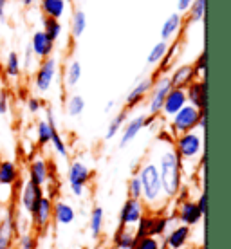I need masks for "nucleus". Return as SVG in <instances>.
I'll return each mask as SVG.
<instances>
[{
	"instance_id": "a19ab883",
	"label": "nucleus",
	"mask_w": 231,
	"mask_h": 249,
	"mask_svg": "<svg viewBox=\"0 0 231 249\" xmlns=\"http://www.w3.org/2000/svg\"><path fill=\"white\" fill-rule=\"evenodd\" d=\"M141 182H139V177L138 175H134L130 181H128V197L130 199H141Z\"/></svg>"
},
{
	"instance_id": "72a5a7b5",
	"label": "nucleus",
	"mask_w": 231,
	"mask_h": 249,
	"mask_svg": "<svg viewBox=\"0 0 231 249\" xmlns=\"http://www.w3.org/2000/svg\"><path fill=\"white\" fill-rule=\"evenodd\" d=\"M22 71V60L17 53H9L6 60V74L9 78H18Z\"/></svg>"
},
{
	"instance_id": "dca6fc26",
	"label": "nucleus",
	"mask_w": 231,
	"mask_h": 249,
	"mask_svg": "<svg viewBox=\"0 0 231 249\" xmlns=\"http://www.w3.org/2000/svg\"><path fill=\"white\" fill-rule=\"evenodd\" d=\"M45 114H47L45 121H47L49 126H51V144H53V148H54V152H56L60 157H67L69 156V152H67V144H65V141H63L62 136H60V132H58L54 110H53V108H47Z\"/></svg>"
},
{
	"instance_id": "8fccbe9b",
	"label": "nucleus",
	"mask_w": 231,
	"mask_h": 249,
	"mask_svg": "<svg viewBox=\"0 0 231 249\" xmlns=\"http://www.w3.org/2000/svg\"><path fill=\"white\" fill-rule=\"evenodd\" d=\"M6 6L7 0H0V18H4V15H6Z\"/></svg>"
},
{
	"instance_id": "9d476101",
	"label": "nucleus",
	"mask_w": 231,
	"mask_h": 249,
	"mask_svg": "<svg viewBox=\"0 0 231 249\" xmlns=\"http://www.w3.org/2000/svg\"><path fill=\"white\" fill-rule=\"evenodd\" d=\"M192 238V226L179 224L166 231V235L161 238L166 249H184Z\"/></svg>"
},
{
	"instance_id": "ddd939ff",
	"label": "nucleus",
	"mask_w": 231,
	"mask_h": 249,
	"mask_svg": "<svg viewBox=\"0 0 231 249\" xmlns=\"http://www.w3.org/2000/svg\"><path fill=\"white\" fill-rule=\"evenodd\" d=\"M33 224L36 226L38 230H45L49 222L53 220V200L51 197H42L38 200V204L35 206V210L31 212Z\"/></svg>"
},
{
	"instance_id": "4be33fe9",
	"label": "nucleus",
	"mask_w": 231,
	"mask_h": 249,
	"mask_svg": "<svg viewBox=\"0 0 231 249\" xmlns=\"http://www.w3.org/2000/svg\"><path fill=\"white\" fill-rule=\"evenodd\" d=\"M170 78V83H172V87H179V89H186L188 83H192L195 80V72H194V67L192 65H181V67H177L168 76Z\"/></svg>"
},
{
	"instance_id": "37998d69",
	"label": "nucleus",
	"mask_w": 231,
	"mask_h": 249,
	"mask_svg": "<svg viewBox=\"0 0 231 249\" xmlns=\"http://www.w3.org/2000/svg\"><path fill=\"white\" fill-rule=\"evenodd\" d=\"M9 112V98L6 90H0V116H6Z\"/></svg>"
},
{
	"instance_id": "58836bf2",
	"label": "nucleus",
	"mask_w": 231,
	"mask_h": 249,
	"mask_svg": "<svg viewBox=\"0 0 231 249\" xmlns=\"http://www.w3.org/2000/svg\"><path fill=\"white\" fill-rule=\"evenodd\" d=\"M134 249H161V244H159V238L157 237L148 235V237L138 238Z\"/></svg>"
},
{
	"instance_id": "393cba45",
	"label": "nucleus",
	"mask_w": 231,
	"mask_h": 249,
	"mask_svg": "<svg viewBox=\"0 0 231 249\" xmlns=\"http://www.w3.org/2000/svg\"><path fill=\"white\" fill-rule=\"evenodd\" d=\"M182 25V18L179 13H172L168 18L164 20V24L161 27V38L164 42H168L170 38H174Z\"/></svg>"
},
{
	"instance_id": "7ed1b4c3",
	"label": "nucleus",
	"mask_w": 231,
	"mask_h": 249,
	"mask_svg": "<svg viewBox=\"0 0 231 249\" xmlns=\"http://www.w3.org/2000/svg\"><path fill=\"white\" fill-rule=\"evenodd\" d=\"M174 150L181 157V161H195L202 154V137L194 130L179 134Z\"/></svg>"
},
{
	"instance_id": "20e7f679",
	"label": "nucleus",
	"mask_w": 231,
	"mask_h": 249,
	"mask_svg": "<svg viewBox=\"0 0 231 249\" xmlns=\"http://www.w3.org/2000/svg\"><path fill=\"white\" fill-rule=\"evenodd\" d=\"M202 110L195 108L194 105H186L182 107L179 112H175L172 116V124H170V130L172 134L179 136V134H184V132H192L197 128V123H199V118Z\"/></svg>"
},
{
	"instance_id": "6ab92c4d",
	"label": "nucleus",
	"mask_w": 231,
	"mask_h": 249,
	"mask_svg": "<svg viewBox=\"0 0 231 249\" xmlns=\"http://www.w3.org/2000/svg\"><path fill=\"white\" fill-rule=\"evenodd\" d=\"M15 231H17V222H15L13 210H9L6 217L0 220V249H11Z\"/></svg>"
},
{
	"instance_id": "603ef678",
	"label": "nucleus",
	"mask_w": 231,
	"mask_h": 249,
	"mask_svg": "<svg viewBox=\"0 0 231 249\" xmlns=\"http://www.w3.org/2000/svg\"><path fill=\"white\" fill-rule=\"evenodd\" d=\"M33 2H35V0H22V4H24V6H33Z\"/></svg>"
},
{
	"instance_id": "4c0bfd02",
	"label": "nucleus",
	"mask_w": 231,
	"mask_h": 249,
	"mask_svg": "<svg viewBox=\"0 0 231 249\" xmlns=\"http://www.w3.org/2000/svg\"><path fill=\"white\" fill-rule=\"evenodd\" d=\"M206 13V0H194L190 6V20L192 22H200Z\"/></svg>"
},
{
	"instance_id": "9b49d317",
	"label": "nucleus",
	"mask_w": 231,
	"mask_h": 249,
	"mask_svg": "<svg viewBox=\"0 0 231 249\" xmlns=\"http://www.w3.org/2000/svg\"><path fill=\"white\" fill-rule=\"evenodd\" d=\"M186 103H188L186 90H184V89H179V87H172L168 90V94H166V98H164L161 114L162 116H166V118H172V116H174L175 112H179Z\"/></svg>"
},
{
	"instance_id": "7c9ffc66",
	"label": "nucleus",
	"mask_w": 231,
	"mask_h": 249,
	"mask_svg": "<svg viewBox=\"0 0 231 249\" xmlns=\"http://www.w3.org/2000/svg\"><path fill=\"white\" fill-rule=\"evenodd\" d=\"M83 110H85V100H83V96H80V94L69 96V100H67V114H69L71 118L81 116Z\"/></svg>"
},
{
	"instance_id": "cd10ccee",
	"label": "nucleus",
	"mask_w": 231,
	"mask_h": 249,
	"mask_svg": "<svg viewBox=\"0 0 231 249\" xmlns=\"http://www.w3.org/2000/svg\"><path fill=\"white\" fill-rule=\"evenodd\" d=\"M126 119H128V110H121V112L116 116V118H112V121L108 123V126H107V132H105V139H114V137L118 136L119 132H121V128H123V124L126 123Z\"/></svg>"
},
{
	"instance_id": "1a4fd4ad",
	"label": "nucleus",
	"mask_w": 231,
	"mask_h": 249,
	"mask_svg": "<svg viewBox=\"0 0 231 249\" xmlns=\"http://www.w3.org/2000/svg\"><path fill=\"white\" fill-rule=\"evenodd\" d=\"M54 76H56V60L51 56L45 58L44 62L40 63L36 76H35V87L38 92H47L54 81Z\"/></svg>"
},
{
	"instance_id": "423d86ee",
	"label": "nucleus",
	"mask_w": 231,
	"mask_h": 249,
	"mask_svg": "<svg viewBox=\"0 0 231 249\" xmlns=\"http://www.w3.org/2000/svg\"><path fill=\"white\" fill-rule=\"evenodd\" d=\"M172 89V83H170L168 76H159L154 80V85H152L150 90V100H148V114L150 116H159L162 108V103H164V98L168 90Z\"/></svg>"
},
{
	"instance_id": "f257e3e1",
	"label": "nucleus",
	"mask_w": 231,
	"mask_h": 249,
	"mask_svg": "<svg viewBox=\"0 0 231 249\" xmlns=\"http://www.w3.org/2000/svg\"><path fill=\"white\" fill-rule=\"evenodd\" d=\"M159 177H161L162 193L166 199H175L182 186V161L174 148L164 150L159 157Z\"/></svg>"
},
{
	"instance_id": "aec40b11",
	"label": "nucleus",
	"mask_w": 231,
	"mask_h": 249,
	"mask_svg": "<svg viewBox=\"0 0 231 249\" xmlns=\"http://www.w3.org/2000/svg\"><path fill=\"white\" fill-rule=\"evenodd\" d=\"M53 218L56 220V224L60 226H69L74 222L76 212L74 208L63 200H58V202H53Z\"/></svg>"
},
{
	"instance_id": "a18cd8bd",
	"label": "nucleus",
	"mask_w": 231,
	"mask_h": 249,
	"mask_svg": "<svg viewBox=\"0 0 231 249\" xmlns=\"http://www.w3.org/2000/svg\"><path fill=\"white\" fill-rule=\"evenodd\" d=\"M195 204H197V208L200 210V213L204 215V213H206V210H208V195H206V193H204V192L200 193L199 199H197V202H195Z\"/></svg>"
},
{
	"instance_id": "bb28decb",
	"label": "nucleus",
	"mask_w": 231,
	"mask_h": 249,
	"mask_svg": "<svg viewBox=\"0 0 231 249\" xmlns=\"http://www.w3.org/2000/svg\"><path fill=\"white\" fill-rule=\"evenodd\" d=\"M42 11L49 18L60 20L65 13V0H42Z\"/></svg>"
},
{
	"instance_id": "79ce46f5",
	"label": "nucleus",
	"mask_w": 231,
	"mask_h": 249,
	"mask_svg": "<svg viewBox=\"0 0 231 249\" xmlns=\"http://www.w3.org/2000/svg\"><path fill=\"white\" fill-rule=\"evenodd\" d=\"M192 67H194L195 78L204 80V71H206V54H204V53H202V54H199V58L195 60V63L192 65Z\"/></svg>"
},
{
	"instance_id": "39448f33",
	"label": "nucleus",
	"mask_w": 231,
	"mask_h": 249,
	"mask_svg": "<svg viewBox=\"0 0 231 249\" xmlns=\"http://www.w3.org/2000/svg\"><path fill=\"white\" fill-rule=\"evenodd\" d=\"M92 179V170L89 168L85 162L81 161H72L69 164V170H67V181H69V188L72 195L76 197H81L87 184Z\"/></svg>"
},
{
	"instance_id": "ea45409f",
	"label": "nucleus",
	"mask_w": 231,
	"mask_h": 249,
	"mask_svg": "<svg viewBox=\"0 0 231 249\" xmlns=\"http://www.w3.org/2000/svg\"><path fill=\"white\" fill-rule=\"evenodd\" d=\"M36 237L31 233H22L18 237V249H36Z\"/></svg>"
},
{
	"instance_id": "f704fd0d",
	"label": "nucleus",
	"mask_w": 231,
	"mask_h": 249,
	"mask_svg": "<svg viewBox=\"0 0 231 249\" xmlns=\"http://www.w3.org/2000/svg\"><path fill=\"white\" fill-rule=\"evenodd\" d=\"M44 33L53 40V42H56L58 38H60V35H62V24H60V20L45 17L44 18Z\"/></svg>"
},
{
	"instance_id": "c03bdc74",
	"label": "nucleus",
	"mask_w": 231,
	"mask_h": 249,
	"mask_svg": "<svg viewBox=\"0 0 231 249\" xmlns=\"http://www.w3.org/2000/svg\"><path fill=\"white\" fill-rule=\"evenodd\" d=\"M40 108H42V101L38 100V98H29L27 100V110L31 114L40 112Z\"/></svg>"
},
{
	"instance_id": "f8f14e48",
	"label": "nucleus",
	"mask_w": 231,
	"mask_h": 249,
	"mask_svg": "<svg viewBox=\"0 0 231 249\" xmlns=\"http://www.w3.org/2000/svg\"><path fill=\"white\" fill-rule=\"evenodd\" d=\"M186 100L190 105H194L199 110H206V83L200 78H195L192 83L186 85Z\"/></svg>"
},
{
	"instance_id": "412c9836",
	"label": "nucleus",
	"mask_w": 231,
	"mask_h": 249,
	"mask_svg": "<svg viewBox=\"0 0 231 249\" xmlns=\"http://www.w3.org/2000/svg\"><path fill=\"white\" fill-rule=\"evenodd\" d=\"M49 164L44 159H35L29 164V181H33L38 186H44L49 181Z\"/></svg>"
},
{
	"instance_id": "5701e85b",
	"label": "nucleus",
	"mask_w": 231,
	"mask_h": 249,
	"mask_svg": "<svg viewBox=\"0 0 231 249\" xmlns=\"http://www.w3.org/2000/svg\"><path fill=\"white\" fill-rule=\"evenodd\" d=\"M136 240H138L136 233L130 228H123V226H119L112 237V244L116 249H134Z\"/></svg>"
},
{
	"instance_id": "a211bd4d",
	"label": "nucleus",
	"mask_w": 231,
	"mask_h": 249,
	"mask_svg": "<svg viewBox=\"0 0 231 249\" xmlns=\"http://www.w3.org/2000/svg\"><path fill=\"white\" fill-rule=\"evenodd\" d=\"M31 49H33V54L36 58H49L51 53L54 51V42L51 40L44 31H36L33 35V40H31Z\"/></svg>"
},
{
	"instance_id": "2f4dec72",
	"label": "nucleus",
	"mask_w": 231,
	"mask_h": 249,
	"mask_svg": "<svg viewBox=\"0 0 231 249\" xmlns=\"http://www.w3.org/2000/svg\"><path fill=\"white\" fill-rule=\"evenodd\" d=\"M71 29H72V35H74L76 38H80L81 35H83V31L87 29V17H85V13L81 11V9L74 11V15H72Z\"/></svg>"
},
{
	"instance_id": "c9c22d12",
	"label": "nucleus",
	"mask_w": 231,
	"mask_h": 249,
	"mask_svg": "<svg viewBox=\"0 0 231 249\" xmlns=\"http://www.w3.org/2000/svg\"><path fill=\"white\" fill-rule=\"evenodd\" d=\"M152 222H154V215H146L144 213L143 217L138 220V224H136V238H143V237H148L150 235V228H152Z\"/></svg>"
},
{
	"instance_id": "a878e982",
	"label": "nucleus",
	"mask_w": 231,
	"mask_h": 249,
	"mask_svg": "<svg viewBox=\"0 0 231 249\" xmlns=\"http://www.w3.org/2000/svg\"><path fill=\"white\" fill-rule=\"evenodd\" d=\"M103 222H105V210L101 206H96L90 212V220H89V230L92 238H98L103 231Z\"/></svg>"
},
{
	"instance_id": "f3484780",
	"label": "nucleus",
	"mask_w": 231,
	"mask_h": 249,
	"mask_svg": "<svg viewBox=\"0 0 231 249\" xmlns=\"http://www.w3.org/2000/svg\"><path fill=\"white\" fill-rule=\"evenodd\" d=\"M202 217H204V215L200 213V210L197 208V204L192 202V200H182L181 204H179L177 218H179V222H181V224L195 226V224H199Z\"/></svg>"
},
{
	"instance_id": "473e14b6",
	"label": "nucleus",
	"mask_w": 231,
	"mask_h": 249,
	"mask_svg": "<svg viewBox=\"0 0 231 249\" xmlns=\"http://www.w3.org/2000/svg\"><path fill=\"white\" fill-rule=\"evenodd\" d=\"M166 49H168V44H166L164 40L157 42V44L152 47L150 53H148V56H146V63H148V65H157V63L164 58V54H166Z\"/></svg>"
},
{
	"instance_id": "4468645a",
	"label": "nucleus",
	"mask_w": 231,
	"mask_h": 249,
	"mask_svg": "<svg viewBox=\"0 0 231 249\" xmlns=\"http://www.w3.org/2000/svg\"><path fill=\"white\" fill-rule=\"evenodd\" d=\"M152 85H154V78H143V80H139L134 87L130 89V92L126 94V110H130L134 107H138L141 101L150 94L152 90Z\"/></svg>"
},
{
	"instance_id": "e433bc0d",
	"label": "nucleus",
	"mask_w": 231,
	"mask_h": 249,
	"mask_svg": "<svg viewBox=\"0 0 231 249\" xmlns=\"http://www.w3.org/2000/svg\"><path fill=\"white\" fill-rule=\"evenodd\" d=\"M36 143L40 146H45V144L51 143V126L45 119L38 121L36 124Z\"/></svg>"
},
{
	"instance_id": "f03ea898",
	"label": "nucleus",
	"mask_w": 231,
	"mask_h": 249,
	"mask_svg": "<svg viewBox=\"0 0 231 249\" xmlns=\"http://www.w3.org/2000/svg\"><path fill=\"white\" fill-rule=\"evenodd\" d=\"M139 182H141V199H144V202L148 206H156L164 199L162 193V184L161 177H159V168L156 162H144L143 166L138 172Z\"/></svg>"
},
{
	"instance_id": "2eb2a0df",
	"label": "nucleus",
	"mask_w": 231,
	"mask_h": 249,
	"mask_svg": "<svg viewBox=\"0 0 231 249\" xmlns=\"http://www.w3.org/2000/svg\"><path fill=\"white\" fill-rule=\"evenodd\" d=\"M44 197V190L42 186L35 184L33 181H27L24 184V190H22V195H20V202H22V208H24L27 213H31L35 210V206L38 204V200Z\"/></svg>"
},
{
	"instance_id": "b1692460",
	"label": "nucleus",
	"mask_w": 231,
	"mask_h": 249,
	"mask_svg": "<svg viewBox=\"0 0 231 249\" xmlns=\"http://www.w3.org/2000/svg\"><path fill=\"white\" fill-rule=\"evenodd\" d=\"M18 181V168L13 161H0V186H13Z\"/></svg>"
},
{
	"instance_id": "6e6552de",
	"label": "nucleus",
	"mask_w": 231,
	"mask_h": 249,
	"mask_svg": "<svg viewBox=\"0 0 231 249\" xmlns=\"http://www.w3.org/2000/svg\"><path fill=\"white\" fill-rule=\"evenodd\" d=\"M144 204L141 199H128L119 210V226L123 228H132L138 224V220L144 215Z\"/></svg>"
},
{
	"instance_id": "3c124183",
	"label": "nucleus",
	"mask_w": 231,
	"mask_h": 249,
	"mask_svg": "<svg viewBox=\"0 0 231 249\" xmlns=\"http://www.w3.org/2000/svg\"><path fill=\"white\" fill-rule=\"evenodd\" d=\"M112 108H114V101H108V103H107V107H105V110H107V112H110Z\"/></svg>"
},
{
	"instance_id": "09e8293b",
	"label": "nucleus",
	"mask_w": 231,
	"mask_h": 249,
	"mask_svg": "<svg viewBox=\"0 0 231 249\" xmlns=\"http://www.w3.org/2000/svg\"><path fill=\"white\" fill-rule=\"evenodd\" d=\"M197 128H200V130L204 132V128H206V114L202 112L199 118V123H197Z\"/></svg>"
},
{
	"instance_id": "0eeeda50",
	"label": "nucleus",
	"mask_w": 231,
	"mask_h": 249,
	"mask_svg": "<svg viewBox=\"0 0 231 249\" xmlns=\"http://www.w3.org/2000/svg\"><path fill=\"white\" fill-rule=\"evenodd\" d=\"M154 121V116H136V118L132 119H126V123L123 124V128H121V137H119V148H125L128 144L138 137V134L143 130L144 126H148V124Z\"/></svg>"
},
{
	"instance_id": "c85d7f7f",
	"label": "nucleus",
	"mask_w": 231,
	"mask_h": 249,
	"mask_svg": "<svg viewBox=\"0 0 231 249\" xmlns=\"http://www.w3.org/2000/svg\"><path fill=\"white\" fill-rule=\"evenodd\" d=\"M81 80V63L78 60H72L69 63V67L65 71V85L69 89L76 87Z\"/></svg>"
},
{
	"instance_id": "49530a36",
	"label": "nucleus",
	"mask_w": 231,
	"mask_h": 249,
	"mask_svg": "<svg viewBox=\"0 0 231 249\" xmlns=\"http://www.w3.org/2000/svg\"><path fill=\"white\" fill-rule=\"evenodd\" d=\"M33 58H35V54H33L31 45H27V47H25V56H24V67H27V69L31 67Z\"/></svg>"
},
{
	"instance_id": "de8ad7c7",
	"label": "nucleus",
	"mask_w": 231,
	"mask_h": 249,
	"mask_svg": "<svg viewBox=\"0 0 231 249\" xmlns=\"http://www.w3.org/2000/svg\"><path fill=\"white\" fill-rule=\"evenodd\" d=\"M192 2H194V0H179V2H177L179 11H188V9H190V6H192Z\"/></svg>"
},
{
	"instance_id": "c756f323",
	"label": "nucleus",
	"mask_w": 231,
	"mask_h": 249,
	"mask_svg": "<svg viewBox=\"0 0 231 249\" xmlns=\"http://www.w3.org/2000/svg\"><path fill=\"white\" fill-rule=\"evenodd\" d=\"M170 230V217H162V215H154V222L150 228L152 237L162 238L166 235V231Z\"/></svg>"
}]
</instances>
